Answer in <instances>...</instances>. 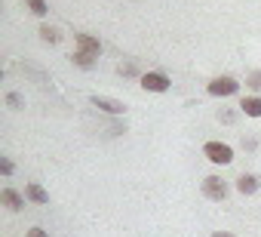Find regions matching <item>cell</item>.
I'll return each instance as SVG.
<instances>
[{
    "label": "cell",
    "instance_id": "cell-8",
    "mask_svg": "<svg viewBox=\"0 0 261 237\" xmlns=\"http://www.w3.org/2000/svg\"><path fill=\"white\" fill-rule=\"evenodd\" d=\"M237 188H240V194H255L258 191V179L255 176H240L237 179Z\"/></svg>",
    "mask_w": 261,
    "mask_h": 237
},
{
    "label": "cell",
    "instance_id": "cell-18",
    "mask_svg": "<svg viewBox=\"0 0 261 237\" xmlns=\"http://www.w3.org/2000/svg\"><path fill=\"white\" fill-rule=\"evenodd\" d=\"M19 102H22V99H19V96H13V92H10V96H7V105H13V108H16V105H19Z\"/></svg>",
    "mask_w": 261,
    "mask_h": 237
},
{
    "label": "cell",
    "instance_id": "cell-12",
    "mask_svg": "<svg viewBox=\"0 0 261 237\" xmlns=\"http://www.w3.org/2000/svg\"><path fill=\"white\" fill-rule=\"evenodd\" d=\"M40 37H43V40H49V43H56V40H59V31H56V28H49V25H43V28H40Z\"/></svg>",
    "mask_w": 261,
    "mask_h": 237
},
{
    "label": "cell",
    "instance_id": "cell-16",
    "mask_svg": "<svg viewBox=\"0 0 261 237\" xmlns=\"http://www.w3.org/2000/svg\"><path fill=\"white\" fill-rule=\"evenodd\" d=\"M120 74H136V65H120Z\"/></svg>",
    "mask_w": 261,
    "mask_h": 237
},
{
    "label": "cell",
    "instance_id": "cell-7",
    "mask_svg": "<svg viewBox=\"0 0 261 237\" xmlns=\"http://www.w3.org/2000/svg\"><path fill=\"white\" fill-rule=\"evenodd\" d=\"M240 108H243L249 117H261V99H258V96H246V99L240 102Z\"/></svg>",
    "mask_w": 261,
    "mask_h": 237
},
{
    "label": "cell",
    "instance_id": "cell-13",
    "mask_svg": "<svg viewBox=\"0 0 261 237\" xmlns=\"http://www.w3.org/2000/svg\"><path fill=\"white\" fill-rule=\"evenodd\" d=\"M28 7H31V13H37V16H46V4H43V0H28Z\"/></svg>",
    "mask_w": 261,
    "mask_h": 237
},
{
    "label": "cell",
    "instance_id": "cell-11",
    "mask_svg": "<svg viewBox=\"0 0 261 237\" xmlns=\"http://www.w3.org/2000/svg\"><path fill=\"white\" fill-rule=\"evenodd\" d=\"M92 59H95L92 53H83V50H77V53H74V62H77L80 68H92Z\"/></svg>",
    "mask_w": 261,
    "mask_h": 237
},
{
    "label": "cell",
    "instance_id": "cell-6",
    "mask_svg": "<svg viewBox=\"0 0 261 237\" xmlns=\"http://www.w3.org/2000/svg\"><path fill=\"white\" fill-rule=\"evenodd\" d=\"M74 40H77V46H80L83 53H92V56H98V53H101V43H98L95 37H89V34H77Z\"/></svg>",
    "mask_w": 261,
    "mask_h": 237
},
{
    "label": "cell",
    "instance_id": "cell-3",
    "mask_svg": "<svg viewBox=\"0 0 261 237\" xmlns=\"http://www.w3.org/2000/svg\"><path fill=\"white\" fill-rule=\"evenodd\" d=\"M237 89H240V83L230 80V77H218V80L209 83V92H212V96H233Z\"/></svg>",
    "mask_w": 261,
    "mask_h": 237
},
{
    "label": "cell",
    "instance_id": "cell-2",
    "mask_svg": "<svg viewBox=\"0 0 261 237\" xmlns=\"http://www.w3.org/2000/svg\"><path fill=\"white\" fill-rule=\"evenodd\" d=\"M203 194H206L209 200H224V194H227V185H224L218 176H209V179L203 182Z\"/></svg>",
    "mask_w": 261,
    "mask_h": 237
},
{
    "label": "cell",
    "instance_id": "cell-4",
    "mask_svg": "<svg viewBox=\"0 0 261 237\" xmlns=\"http://www.w3.org/2000/svg\"><path fill=\"white\" fill-rule=\"evenodd\" d=\"M142 86L151 89V92H166L169 89V77L166 74H145L142 77Z\"/></svg>",
    "mask_w": 261,
    "mask_h": 237
},
{
    "label": "cell",
    "instance_id": "cell-5",
    "mask_svg": "<svg viewBox=\"0 0 261 237\" xmlns=\"http://www.w3.org/2000/svg\"><path fill=\"white\" fill-rule=\"evenodd\" d=\"M92 105L101 108V111H108V114H123V111H126L123 102H117V99H105V96H92Z\"/></svg>",
    "mask_w": 261,
    "mask_h": 237
},
{
    "label": "cell",
    "instance_id": "cell-17",
    "mask_svg": "<svg viewBox=\"0 0 261 237\" xmlns=\"http://www.w3.org/2000/svg\"><path fill=\"white\" fill-rule=\"evenodd\" d=\"M0 170H4V176H10V173H13V163H10V160H4V163H0Z\"/></svg>",
    "mask_w": 261,
    "mask_h": 237
},
{
    "label": "cell",
    "instance_id": "cell-14",
    "mask_svg": "<svg viewBox=\"0 0 261 237\" xmlns=\"http://www.w3.org/2000/svg\"><path fill=\"white\" fill-rule=\"evenodd\" d=\"M249 86H252V89H261V71H258V74H252V77H249Z\"/></svg>",
    "mask_w": 261,
    "mask_h": 237
},
{
    "label": "cell",
    "instance_id": "cell-19",
    "mask_svg": "<svg viewBox=\"0 0 261 237\" xmlns=\"http://www.w3.org/2000/svg\"><path fill=\"white\" fill-rule=\"evenodd\" d=\"M212 237H230V234H224V231H215V234H212Z\"/></svg>",
    "mask_w": 261,
    "mask_h": 237
},
{
    "label": "cell",
    "instance_id": "cell-9",
    "mask_svg": "<svg viewBox=\"0 0 261 237\" xmlns=\"http://www.w3.org/2000/svg\"><path fill=\"white\" fill-rule=\"evenodd\" d=\"M0 200H4V206L10 209H22V197L13 191V188H4V194H0Z\"/></svg>",
    "mask_w": 261,
    "mask_h": 237
},
{
    "label": "cell",
    "instance_id": "cell-10",
    "mask_svg": "<svg viewBox=\"0 0 261 237\" xmlns=\"http://www.w3.org/2000/svg\"><path fill=\"white\" fill-rule=\"evenodd\" d=\"M28 197H31L34 203H46V200H49V194H46L37 182H31V185H28Z\"/></svg>",
    "mask_w": 261,
    "mask_h": 237
},
{
    "label": "cell",
    "instance_id": "cell-15",
    "mask_svg": "<svg viewBox=\"0 0 261 237\" xmlns=\"http://www.w3.org/2000/svg\"><path fill=\"white\" fill-rule=\"evenodd\" d=\"M28 237H49V234H46L43 228H31V231H28Z\"/></svg>",
    "mask_w": 261,
    "mask_h": 237
},
{
    "label": "cell",
    "instance_id": "cell-1",
    "mask_svg": "<svg viewBox=\"0 0 261 237\" xmlns=\"http://www.w3.org/2000/svg\"><path fill=\"white\" fill-rule=\"evenodd\" d=\"M206 157H209L212 163H230V160H233V151H230V145L209 142V145H206Z\"/></svg>",
    "mask_w": 261,
    "mask_h": 237
}]
</instances>
